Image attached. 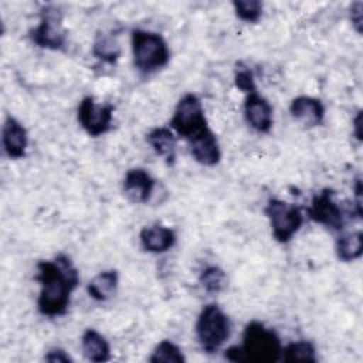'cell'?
<instances>
[{"instance_id": "cell-1", "label": "cell", "mask_w": 363, "mask_h": 363, "mask_svg": "<svg viewBox=\"0 0 363 363\" xmlns=\"http://www.w3.org/2000/svg\"><path fill=\"white\" fill-rule=\"evenodd\" d=\"M35 281L41 286L37 299L38 312L44 316L55 318L67 312L71 294L79 284V274L69 257L60 254L52 261H40L37 264Z\"/></svg>"}, {"instance_id": "cell-2", "label": "cell", "mask_w": 363, "mask_h": 363, "mask_svg": "<svg viewBox=\"0 0 363 363\" xmlns=\"http://www.w3.org/2000/svg\"><path fill=\"white\" fill-rule=\"evenodd\" d=\"M282 346L278 335L258 320L250 322L242 333V345L231 346L224 356L230 362L274 363L279 359Z\"/></svg>"}, {"instance_id": "cell-3", "label": "cell", "mask_w": 363, "mask_h": 363, "mask_svg": "<svg viewBox=\"0 0 363 363\" xmlns=\"http://www.w3.org/2000/svg\"><path fill=\"white\" fill-rule=\"evenodd\" d=\"M130 43L133 65L140 74L149 75L167 65L170 50L160 34L135 28L130 35Z\"/></svg>"}, {"instance_id": "cell-4", "label": "cell", "mask_w": 363, "mask_h": 363, "mask_svg": "<svg viewBox=\"0 0 363 363\" xmlns=\"http://www.w3.org/2000/svg\"><path fill=\"white\" fill-rule=\"evenodd\" d=\"M231 322L216 303L204 305L196 322V336L206 353H216L230 337Z\"/></svg>"}, {"instance_id": "cell-5", "label": "cell", "mask_w": 363, "mask_h": 363, "mask_svg": "<svg viewBox=\"0 0 363 363\" xmlns=\"http://www.w3.org/2000/svg\"><path fill=\"white\" fill-rule=\"evenodd\" d=\"M264 211L269 220L274 238L281 244L289 242L303 224L302 210L279 199H271Z\"/></svg>"}, {"instance_id": "cell-6", "label": "cell", "mask_w": 363, "mask_h": 363, "mask_svg": "<svg viewBox=\"0 0 363 363\" xmlns=\"http://www.w3.org/2000/svg\"><path fill=\"white\" fill-rule=\"evenodd\" d=\"M172 129L186 140H190L201 130L208 128L203 104L194 94H186L176 105L170 121Z\"/></svg>"}, {"instance_id": "cell-7", "label": "cell", "mask_w": 363, "mask_h": 363, "mask_svg": "<svg viewBox=\"0 0 363 363\" xmlns=\"http://www.w3.org/2000/svg\"><path fill=\"white\" fill-rule=\"evenodd\" d=\"M31 41L47 50L60 51L65 48L67 31L62 26V13L57 7H44L41 10L38 26L30 33Z\"/></svg>"}, {"instance_id": "cell-8", "label": "cell", "mask_w": 363, "mask_h": 363, "mask_svg": "<svg viewBox=\"0 0 363 363\" xmlns=\"http://www.w3.org/2000/svg\"><path fill=\"white\" fill-rule=\"evenodd\" d=\"M306 213L312 221L335 231H340L346 224V213L335 201V191L332 189H323L316 193Z\"/></svg>"}, {"instance_id": "cell-9", "label": "cell", "mask_w": 363, "mask_h": 363, "mask_svg": "<svg viewBox=\"0 0 363 363\" xmlns=\"http://www.w3.org/2000/svg\"><path fill=\"white\" fill-rule=\"evenodd\" d=\"M77 118L81 128L89 136L96 138L111 129L113 106L111 104L98 105L92 96H85L78 105Z\"/></svg>"}, {"instance_id": "cell-10", "label": "cell", "mask_w": 363, "mask_h": 363, "mask_svg": "<svg viewBox=\"0 0 363 363\" xmlns=\"http://www.w3.org/2000/svg\"><path fill=\"white\" fill-rule=\"evenodd\" d=\"M244 116L247 123L259 133H268L272 128V106L257 91L247 94Z\"/></svg>"}, {"instance_id": "cell-11", "label": "cell", "mask_w": 363, "mask_h": 363, "mask_svg": "<svg viewBox=\"0 0 363 363\" xmlns=\"http://www.w3.org/2000/svg\"><path fill=\"white\" fill-rule=\"evenodd\" d=\"M190 153L193 159L207 167H213L220 163L221 150L217 140V136L210 128H206L199 135L189 140Z\"/></svg>"}, {"instance_id": "cell-12", "label": "cell", "mask_w": 363, "mask_h": 363, "mask_svg": "<svg viewBox=\"0 0 363 363\" xmlns=\"http://www.w3.org/2000/svg\"><path fill=\"white\" fill-rule=\"evenodd\" d=\"M155 189V179L140 167H135L126 172L122 190L125 196L136 204L147 203Z\"/></svg>"}, {"instance_id": "cell-13", "label": "cell", "mask_w": 363, "mask_h": 363, "mask_svg": "<svg viewBox=\"0 0 363 363\" xmlns=\"http://www.w3.org/2000/svg\"><path fill=\"white\" fill-rule=\"evenodd\" d=\"M1 143L10 159H21L26 156L28 146V135L26 128L13 116H7L1 129Z\"/></svg>"}, {"instance_id": "cell-14", "label": "cell", "mask_w": 363, "mask_h": 363, "mask_svg": "<svg viewBox=\"0 0 363 363\" xmlns=\"http://www.w3.org/2000/svg\"><path fill=\"white\" fill-rule=\"evenodd\" d=\"M289 112L296 122L306 128L319 126L325 119L323 104L319 99L306 95L294 98L289 105Z\"/></svg>"}, {"instance_id": "cell-15", "label": "cell", "mask_w": 363, "mask_h": 363, "mask_svg": "<svg viewBox=\"0 0 363 363\" xmlns=\"http://www.w3.org/2000/svg\"><path fill=\"white\" fill-rule=\"evenodd\" d=\"M139 240L145 251L153 252V254H162L169 251L174 245L176 234L169 227L153 224V225H146L140 230Z\"/></svg>"}, {"instance_id": "cell-16", "label": "cell", "mask_w": 363, "mask_h": 363, "mask_svg": "<svg viewBox=\"0 0 363 363\" xmlns=\"http://www.w3.org/2000/svg\"><path fill=\"white\" fill-rule=\"evenodd\" d=\"M147 143L152 146L156 155L162 156L169 166L176 162L177 140L174 133L169 128H155L146 135Z\"/></svg>"}, {"instance_id": "cell-17", "label": "cell", "mask_w": 363, "mask_h": 363, "mask_svg": "<svg viewBox=\"0 0 363 363\" xmlns=\"http://www.w3.org/2000/svg\"><path fill=\"white\" fill-rule=\"evenodd\" d=\"M119 284V275L116 269H106L99 272L96 277H94L88 286L86 291L89 296L98 302H104L111 299L118 289Z\"/></svg>"}, {"instance_id": "cell-18", "label": "cell", "mask_w": 363, "mask_h": 363, "mask_svg": "<svg viewBox=\"0 0 363 363\" xmlns=\"http://www.w3.org/2000/svg\"><path fill=\"white\" fill-rule=\"evenodd\" d=\"M81 347L84 356L95 363L106 362L111 357L108 340L95 329H86L81 337Z\"/></svg>"}, {"instance_id": "cell-19", "label": "cell", "mask_w": 363, "mask_h": 363, "mask_svg": "<svg viewBox=\"0 0 363 363\" xmlns=\"http://www.w3.org/2000/svg\"><path fill=\"white\" fill-rule=\"evenodd\" d=\"M336 255L343 262H350L360 258L363 252V233L354 231L340 235L336 240Z\"/></svg>"}, {"instance_id": "cell-20", "label": "cell", "mask_w": 363, "mask_h": 363, "mask_svg": "<svg viewBox=\"0 0 363 363\" xmlns=\"http://www.w3.org/2000/svg\"><path fill=\"white\" fill-rule=\"evenodd\" d=\"M121 52H122L121 45L113 34H108V33L96 34L92 45L94 57H96L102 62L115 64L121 57Z\"/></svg>"}, {"instance_id": "cell-21", "label": "cell", "mask_w": 363, "mask_h": 363, "mask_svg": "<svg viewBox=\"0 0 363 363\" xmlns=\"http://www.w3.org/2000/svg\"><path fill=\"white\" fill-rule=\"evenodd\" d=\"M282 356L284 362L292 363V362H311L315 363L316 359V349L312 342L308 340H299V342H292L288 343L282 349Z\"/></svg>"}, {"instance_id": "cell-22", "label": "cell", "mask_w": 363, "mask_h": 363, "mask_svg": "<svg viewBox=\"0 0 363 363\" xmlns=\"http://www.w3.org/2000/svg\"><path fill=\"white\" fill-rule=\"evenodd\" d=\"M186 360L183 352L170 340H162L153 349L149 362L152 363H183Z\"/></svg>"}, {"instance_id": "cell-23", "label": "cell", "mask_w": 363, "mask_h": 363, "mask_svg": "<svg viewBox=\"0 0 363 363\" xmlns=\"http://www.w3.org/2000/svg\"><path fill=\"white\" fill-rule=\"evenodd\" d=\"M199 282L207 292L218 294L227 286V275L220 267L210 265L201 271Z\"/></svg>"}, {"instance_id": "cell-24", "label": "cell", "mask_w": 363, "mask_h": 363, "mask_svg": "<svg viewBox=\"0 0 363 363\" xmlns=\"http://www.w3.org/2000/svg\"><path fill=\"white\" fill-rule=\"evenodd\" d=\"M235 16L245 23H257L262 16V3L258 0H234Z\"/></svg>"}, {"instance_id": "cell-25", "label": "cell", "mask_w": 363, "mask_h": 363, "mask_svg": "<svg viewBox=\"0 0 363 363\" xmlns=\"http://www.w3.org/2000/svg\"><path fill=\"white\" fill-rule=\"evenodd\" d=\"M234 84L235 86L242 91V92H247V94H251V92H255L257 88H255V81H254V74L250 68L247 67H240L235 69V74H234Z\"/></svg>"}, {"instance_id": "cell-26", "label": "cell", "mask_w": 363, "mask_h": 363, "mask_svg": "<svg viewBox=\"0 0 363 363\" xmlns=\"http://www.w3.org/2000/svg\"><path fill=\"white\" fill-rule=\"evenodd\" d=\"M350 21L357 33H362V20H363V3L356 1L350 6Z\"/></svg>"}, {"instance_id": "cell-27", "label": "cell", "mask_w": 363, "mask_h": 363, "mask_svg": "<svg viewBox=\"0 0 363 363\" xmlns=\"http://www.w3.org/2000/svg\"><path fill=\"white\" fill-rule=\"evenodd\" d=\"M44 359H45L47 362H52V363H55V362H64V363L72 362L71 356H69L64 349H61V347H52V349H50V350L47 352V354L44 356Z\"/></svg>"}, {"instance_id": "cell-28", "label": "cell", "mask_w": 363, "mask_h": 363, "mask_svg": "<svg viewBox=\"0 0 363 363\" xmlns=\"http://www.w3.org/2000/svg\"><path fill=\"white\" fill-rule=\"evenodd\" d=\"M353 125H354V135H356V138L359 140H362V130H360V128H362V111L357 112V115H356V118L353 121Z\"/></svg>"}]
</instances>
